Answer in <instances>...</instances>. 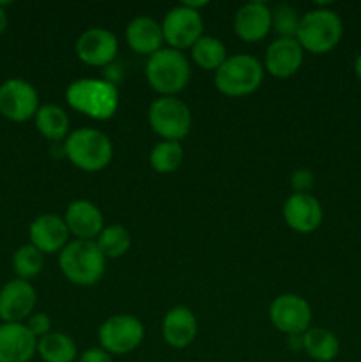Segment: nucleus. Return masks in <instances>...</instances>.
I'll return each instance as SVG.
<instances>
[{
  "label": "nucleus",
  "mask_w": 361,
  "mask_h": 362,
  "mask_svg": "<svg viewBox=\"0 0 361 362\" xmlns=\"http://www.w3.org/2000/svg\"><path fill=\"white\" fill-rule=\"evenodd\" d=\"M67 105L88 119H112L119 108V90L115 83L99 78H80L74 80L66 90Z\"/></svg>",
  "instance_id": "1"
},
{
  "label": "nucleus",
  "mask_w": 361,
  "mask_h": 362,
  "mask_svg": "<svg viewBox=\"0 0 361 362\" xmlns=\"http://www.w3.org/2000/svg\"><path fill=\"white\" fill-rule=\"evenodd\" d=\"M59 267L73 285L92 286L105 276L106 258L94 240L74 239L60 251Z\"/></svg>",
  "instance_id": "2"
},
{
  "label": "nucleus",
  "mask_w": 361,
  "mask_h": 362,
  "mask_svg": "<svg viewBox=\"0 0 361 362\" xmlns=\"http://www.w3.org/2000/svg\"><path fill=\"white\" fill-rule=\"evenodd\" d=\"M145 78L152 90L161 98H176L190 83L191 67L183 52L173 48H161L149 57L145 64Z\"/></svg>",
  "instance_id": "3"
},
{
  "label": "nucleus",
  "mask_w": 361,
  "mask_h": 362,
  "mask_svg": "<svg viewBox=\"0 0 361 362\" xmlns=\"http://www.w3.org/2000/svg\"><path fill=\"white\" fill-rule=\"evenodd\" d=\"M264 64L250 53L227 57L214 73V85L227 98H244L257 90L264 80Z\"/></svg>",
  "instance_id": "4"
},
{
  "label": "nucleus",
  "mask_w": 361,
  "mask_h": 362,
  "mask_svg": "<svg viewBox=\"0 0 361 362\" xmlns=\"http://www.w3.org/2000/svg\"><path fill=\"white\" fill-rule=\"evenodd\" d=\"M66 158L78 170L96 173L105 170L112 163L113 145L103 131L92 127H81L67 134L64 140Z\"/></svg>",
  "instance_id": "5"
},
{
  "label": "nucleus",
  "mask_w": 361,
  "mask_h": 362,
  "mask_svg": "<svg viewBox=\"0 0 361 362\" xmlns=\"http://www.w3.org/2000/svg\"><path fill=\"white\" fill-rule=\"evenodd\" d=\"M343 34V23L338 14L326 7H317L301 14L297 42L304 52L322 55L336 48Z\"/></svg>",
  "instance_id": "6"
},
{
  "label": "nucleus",
  "mask_w": 361,
  "mask_h": 362,
  "mask_svg": "<svg viewBox=\"0 0 361 362\" xmlns=\"http://www.w3.org/2000/svg\"><path fill=\"white\" fill-rule=\"evenodd\" d=\"M149 126L161 140L179 141L190 134L193 117L184 101L177 98H158L149 106Z\"/></svg>",
  "instance_id": "7"
},
{
  "label": "nucleus",
  "mask_w": 361,
  "mask_h": 362,
  "mask_svg": "<svg viewBox=\"0 0 361 362\" xmlns=\"http://www.w3.org/2000/svg\"><path fill=\"white\" fill-rule=\"evenodd\" d=\"M144 324L133 315H113L106 318L98 331L99 345L110 356H126L142 345Z\"/></svg>",
  "instance_id": "8"
},
{
  "label": "nucleus",
  "mask_w": 361,
  "mask_h": 362,
  "mask_svg": "<svg viewBox=\"0 0 361 362\" xmlns=\"http://www.w3.org/2000/svg\"><path fill=\"white\" fill-rule=\"evenodd\" d=\"M39 110V94L34 85L21 78H11L0 85V113L11 122H27Z\"/></svg>",
  "instance_id": "9"
},
{
  "label": "nucleus",
  "mask_w": 361,
  "mask_h": 362,
  "mask_svg": "<svg viewBox=\"0 0 361 362\" xmlns=\"http://www.w3.org/2000/svg\"><path fill=\"white\" fill-rule=\"evenodd\" d=\"M269 320L276 331L287 336L304 334L311 324V308L296 293H282L269 306Z\"/></svg>",
  "instance_id": "10"
},
{
  "label": "nucleus",
  "mask_w": 361,
  "mask_h": 362,
  "mask_svg": "<svg viewBox=\"0 0 361 362\" xmlns=\"http://www.w3.org/2000/svg\"><path fill=\"white\" fill-rule=\"evenodd\" d=\"M161 28L168 48L180 52V49L191 48L204 35L202 34L204 32V20H202L200 13L188 9L186 6L179 4L166 13Z\"/></svg>",
  "instance_id": "11"
},
{
  "label": "nucleus",
  "mask_w": 361,
  "mask_h": 362,
  "mask_svg": "<svg viewBox=\"0 0 361 362\" xmlns=\"http://www.w3.org/2000/svg\"><path fill=\"white\" fill-rule=\"evenodd\" d=\"M74 52L80 62L91 67H105L115 60L119 53V41L115 34L103 27L87 28L76 39Z\"/></svg>",
  "instance_id": "12"
},
{
  "label": "nucleus",
  "mask_w": 361,
  "mask_h": 362,
  "mask_svg": "<svg viewBox=\"0 0 361 362\" xmlns=\"http://www.w3.org/2000/svg\"><path fill=\"white\" fill-rule=\"evenodd\" d=\"M38 303L35 288L25 279H11L0 290V320L2 324H23Z\"/></svg>",
  "instance_id": "13"
},
{
  "label": "nucleus",
  "mask_w": 361,
  "mask_h": 362,
  "mask_svg": "<svg viewBox=\"0 0 361 362\" xmlns=\"http://www.w3.org/2000/svg\"><path fill=\"white\" fill-rule=\"evenodd\" d=\"M324 212L311 193H292L283 204V219L297 233H311L321 226Z\"/></svg>",
  "instance_id": "14"
},
{
  "label": "nucleus",
  "mask_w": 361,
  "mask_h": 362,
  "mask_svg": "<svg viewBox=\"0 0 361 362\" xmlns=\"http://www.w3.org/2000/svg\"><path fill=\"white\" fill-rule=\"evenodd\" d=\"M69 230L64 218L57 214H41L30 223V244L42 255L60 253L69 243Z\"/></svg>",
  "instance_id": "15"
},
{
  "label": "nucleus",
  "mask_w": 361,
  "mask_h": 362,
  "mask_svg": "<svg viewBox=\"0 0 361 362\" xmlns=\"http://www.w3.org/2000/svg\"><path fill=\"white\" fill-rule=\"evenodd\" d=\"M304 49L297 39H275L268 46L264 59V69L271 76L285 80L294 76L303 66Z\"/></svg>",
  "instance_id": "16"
},
{
  "label": "nucleus",
  "mask_w": 361,
  "mask_h": 362,
  "mask_svg": "<svg viewBox=\"0 0 361 362\" xmlns=\"http://www.w3.org/2000/svg\"><path fill=\"white\" fill-rule=\"evenodd\" d=\"M67 230L78 240H96L105 228V218L96 204L88 200H74L64 214Z\"/></svg>",
  "instance_id": "17"
},
{
  "label": "nucleus",
  "mask_w": 361,
  "mask_h": 362,
  "mask_svg": "<svg viewBox=\"0 0 361 362\" xmlns=\"http://www.w3.org/2000/svg\"><path fill=\"white\" fill-rule=\"evenodd\" d=\"M38 354V338L25 324L0 325V362H30Z\"/></svg>",
  "instance_id": "18"
},
{
  "label": "nucleus",
  "mask_w": 361,
  "mask_h": 362,
  "mask_svg": "<svg viewBox=\"0 0 361 362\" xmlns=\"http://www.w3.org/2000/svg\"><path fill=\"white\" fill-rule=\"evenodd\" d=\"M198 332V322L193 311L186 306H173L166 311L161 322V336L172 349L183 350L195 341Z\"/></svg>",
  "instance_id": "19"
},
{
  "label": "nucleus",
  "mask_w": 361,
  "mask_h": 362,
  "mask_svg": "<svg viewBox=\"0 0 361 362\" xmlns=\"http://www.w3.org/2000/svg\"><path fill=\"white\" fill-rule=\"evenodd\" d=\"M234 32L246 42H258L271 32V7L264 2H248L234 18Z\"/></svg>",
  "instance_id": "20"
},
{
  "label": "nucleus",
  "mask_w": 361,
  "mask_h": 362,
  "mask_svg": "<svg viewBox=\"0 0 361 362\" xmlns=\"http://www.w3.org/2000/svg\"><path fill=\"white\" fill-rule=\"evenodd\" d=\"M126 41L134 53L140 55H154L163 48V28L161 23L149 16H137L127 23Z\"/></svg>",
  "instance_id": "21"
},
{
  "label": "nucleus",
  "mask_w": 361,
  "mask_h": 362,
  "mask_svg": "<svg viewBox=\"0 0 361 362\" xmlns=\"http://www.w3.org/2000/svg\"><path fill=\"white\" fill-rule=\"evenodd\" d=\"M34 122L39 133L52 144L64 141L69 134V117H67L66 110L60 108L59 105L39 106Z\"/></svg>",
  "instance_id": "22"
},
{
  "label": "nucleus",
  "mask_w": 361,
  "mask_h": 362,
  "mask_svg": "<svg viewBox=\"0 0 361 362\" xmlns=\"http://www.w3.org/2000/svg\"><path fill=\"white\" fill-rule=\"evenodd\" d=\"M303 352L315 362H331L338 357L340 341L328 329L310 327L303 334Z\"/></svg>",
  "instance_id": "23"
},
{
  "label": "nucleus",
  "mask_w": 361,
  "mask_h": 362,
  "mask_svg": "<svg viewBox=\"0 0 361 362\" xmlns=\"http://www.w3.org/2000/svg\"><path fill=\"white\" fill-rule=\"evenodd\" d=\"M38 354L42 362H74L78 349L71 336L64 332H50L38 339Z\"/></svg>",
  "instance_id": "24"
},
{
  "label": "nucleus",
  "mask_w": 361,
  "mask_h": 362,
  "mask_svg": "<svg viewBox=\"0 0 361 362\" xmlns=\"http://www.w3.org/2000/svg\"><path fill=\"white\" fill-rule=\"evenodd\" d=\"M227 48L218 37L212 35H202L193 46H191V59L200 69L218 71L219 66L227 60Z\"/></svg>",
  "instance_id": "25"
},
{
  "label": "nucleus",
  "mask_w": 361,
  "mask_h": 362,
  "mask_svg": "<svg viewBox=\"0 0 361 362\" xmlns=\"http://www.w3.org/2000/svg\"><path fill=\"white\" fill-rule=\"evenodd\" d=\"M98 244L99 251L105 255L106 260H115V258L124 257L131 247V235L126 226L122 225H105L103 232L99 233L98 239L94 240Z\"/></svg>",
  "instance_id": "26"
},
{
  "label": "nucleus",
  "mask_w": 361,
  "mask_h": 362,
  "mask_svg": "<svg viewBox=\"0 0 361 362\" xmlns=\"http://www.w3.org/2000/svg\"><path fill=\"white\" fill-rule=\"evenodd\" d=\"M184 159V148L179 141H159L149 154V163L158 173H173Z\"/></svg>",
  "instance_id": "27"
},
{
  "label": "nucleus",
  "mask_w": 361,
  "mask_h": 362,
  "mask_svg": "<svg viewBox=\"0 0 361 362\" xmlns=\"http://www.w3.org/2000/svg\"><path fill=\"white\" fill-rule=\"evenodd\" d=\"M42 267H45V255L32 244H25L14 251L13 269L20 279L28 281V279L35 278L41 274Z\"/></svg>",
  "instance_id": "28"
},
{
  "label": "nucleus",
  "mask_w": 361,
  "mask_h": 362,
  "mask_svg": "<svg viewBox=\"0 0 361 362\" xmlns=\"http://www.w3.org/2000/svg\"><path fill=\"white\" fill-rule=\"evenodd\" d=\"M301 14L289 4H278L271 9V30L278 39H296L299 30Z\"/></svg>",
  "instance_id": "29"
},
{
  "label": "nucleus",
  "mask_w": 361,
  "mask_h": 362,
  "mask_svg": "<svg viewBox=\"0 0 361 362\" xmlns=\"http://www.w3.org/2000/svg\"><path fill=\"white\" fill-rule=\"evenodd\" d=\"M27 329L35 336L38 339H41L42 336L50 334L52 332V318L46 313H32L30 317L27 318Z\"/></svg>",
  "instance_id": "30"
},
{
  "label": "nucleus",
  "mask_w": 361,
  "mask_h": 362,
  "mask_svg": "<svg viewBox=\"0 0 361 362\" xmlns=\"http://www.w3.org/2000/svg\"><path fill=\"white\" fill-rule=\"evenodd\" d=\"M290 182H292L294 193H310V189L315 184V177L310 170L299 168L292 173Z\"/></svg>",
  "instance_id": "31"
},
{
  "label": "nucleus",
  "mask_w": 361,
  "mask_h": 362,
  "mask_svg": "<svg viewBox=\"0 0 361 362\" xmlns=\"http://www.w3.org/2000/svg\"><path fill=\"white\" fill-rule=\"evenodd\" d=\"M78 362H113L112 356H110L106 350H103L101 346H92V349H87L80 356Z\"/></svg>",
  "instance_id": "32"
},
{
  "label": "nucleus",
  "mask_w": 361,
  "mask_h": 362,
  "mask_svg": "<svg viewBox=\"0 0 361 362\" xmlns=\"http://www.w3.org/2000/svg\"><path fill=\"white\" fill-rule=\"evenodd\" d=\"M289 349L296 350V352H303V334L297 336H289Z\"/></svg>",
  "instance_id": "33"
},
{
  "label": "nucleus",
  "mask_w": 361,
  "mask_h": 362,
  "mask_svg": "<svg viewBox=\"0 0 361 362\" xmlns=\"http://www.w3.org/2000/svg\"><path fill=\"white\" fill-rule=\"evenodd\" d=\"M183 6H186L188 9H193L197 11V13H200V9L207 7V2H205V0H200V2H183Z\"/></svg>",
  "instance_id": "34"
},
{
  "label": "nucleus",
  "mask_w": 361,
  "mask_h": 362,
  "mask_svg": "<svg viewBox=\"0 0 361 362\" xmlns=\"http://www.w3.org/2000/svg\"><path fill=\"white\" fill-rule=\"evenodd\" d=\"M6 28H7V13H6V9L0 6V35L6 32Z\"/></svg>",
  "instance_id": "35"
},
{
  "label": "nucleus",
  "mask_w": 361,
  "mask_h": 362,
  "mask_svg": "<svg viewBox=\"0 0 361 362\" xmlns=\"http://www.w3.org/2000/svg\"><path fill=\"white\" fill-rule=\"evenodd\" d=\"M354 69H356L357 78H360V80H361V53H360V55H357L356 64H354Z\"/></svg>",
  "instance_id": "36"
}]
</instances>
